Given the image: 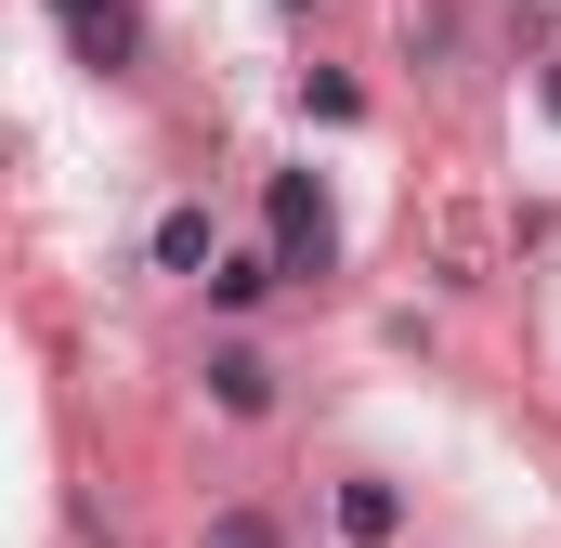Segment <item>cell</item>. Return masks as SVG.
<instances>
[{"instance_id":"1","label":"cell","mask_w":561,"mask_h":548,"mask_svg":"<svg viewBox=\"0 0 561 548\" xmlns=\"http://www.w3.org/2000/svg\"><path fill=\"white\" fill-rule=\"evenodd\" d=\"M262 249H275L287 274H327V262H340V209H327L313 170H275V183H262Z\"/></svg>"},{"instance_id":"2","label":"cell","mask_w":561,"mask_h":548,"mask_svg":"<svg viewBox=\"0 0 561 548\" xmlns=\"http://www.w3.org/2000/svg\"><path fill=\"white\" fill-rule=\"evenodd\" d=\"M53 13H66V39H79V66H131V53H144L131 0H53Z\"/></svg>"},{"instance_id":"3","label":"cell","mask_w":561,"mask_h":548,"mask_svg":"<svg viewBox=\"0 0 561 548\" xmlns=\"http://www.w3.org/2000/svg\"><path fill=\"white\" fill-rule=\"evenodd\" d=\"M209 406L222 418H275V366H262L249 340H222V353H209Z\"/></svg>"},{"instance_id":"4","label":"cell","mask_w":561,"mask_h":548,"mask_svg":"<svg viewBox=\"0 0 561 548\" xmlns=\"http://www.w3.org/2000/svg\"><path fill=\"white\" fill-rule=\"evenodd\" d=\"M222 262H236V249L209 236V209H157V274H196V287H209Z\"/></svg>"},{"instance_id":"5","label":"cell","mask_w":561,"mask_h":548,"mask_svg":"<svg viewBox=\"0 0 561 548\" xmlns=\"http://www.w3.org/2000/svg\"><path fill=\"white\" fill-rule=\"evenodd\" d=\"M340 536H353V548H392V536H405V496H392L379 470H353V483H340Z\"/></svg>"},{"instance_id":"6","label":"cell","mask_w":561,"mask_h":548,"mask_svg":"<svg viewBox=\"0 0 561 548\" xmlns=\"http://www.w3.org/2000/svg\"><path fill=\"white\" fill-rule=\"evenodd\" d=\"M275 287H287V262H275V249H236V262L209 274V300H222V313H249V300H275Z\"/></svg>"},{"instance_id":"7","label":"cell","mask_w":561,"mask_h":548,"mask_svg":"<svg viewBox=\"0 0 561 548\" xmlns=\"http://www.w3.org/2000/svg\"><path fill=\"white\" fill-rule=\"evenodd\" d=\"M209 548H287V536L262 523V510H222V523H209Z\"/></svg>"},{"instance_id":"8","label":"cell","mask_w":561,"mask_h":548,"mask_svg":"<svg viewBox=\"0 0 561 548\" xmlns=\"http://www.w3.org/2000/svg\"><path fill=\"white\" fill-rule=\"evenodd\" d=\"M549 118H561V66H549Z\"/></svg>"},{"instance_id":"9","label":"cell","mask_w":561,"mask_h":548,"mask_svg":"<svg viewBox=\"0 0 561 548\" xmlns=\"http://www.w3.org/2000/svg\"><path fill=\"white\" fill-rule=\"evenodd\" d=\"M287 13H313V0H287Z\"/></svg>"}]
</instances>
